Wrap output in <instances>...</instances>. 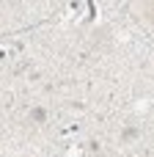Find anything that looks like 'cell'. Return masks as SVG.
Instances as JSON below:
<instances>
[{"label": "cell", "mask_w": 154, "mask_h": 157, "mask_svg": "<svg viewBox=\"0 0 154 157\" xmlns=\"http://www.w3.org/2000/svg\"><path fill=\"white\" fill-rule=\"evenodd\" d=\"M33 119L36 121H44V110H33Z\"/></svg>", "instance_id": "1"}]
</instances>
